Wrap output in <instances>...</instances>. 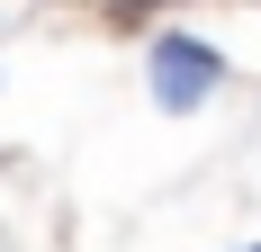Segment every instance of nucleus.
Wrapping results in <instances>:
<instances>
[{"mask_svg":"<svg viewBox=\"0 0 261 252\" xmlns=\"http://www.w3.org/2000/svg\"><path fill=\"white\" fill-rule=\"evenodd\" d=\"M243 252H261V243H243Z\"/></svg>","mask_w":261,"mask_h":252,"instance_id":"obj_2","label":"nucleus"},{"mask_svg":"<svg viewBox=\"0 0 261 252\" xmlns=\"http://www.w3.org/2000/svg\"><path fill=\"white\" fill-rule=\"evenodd\" d=\"M144 81H153V99L171 108V117H189V108H207V90L225 81V54H216L207 36H180V27H162L153 45H144Z\"/></svg>","mask_w":261,"mask_h":252,"instance_id":"obj_1","label":"nucleus"}]
</instances>
